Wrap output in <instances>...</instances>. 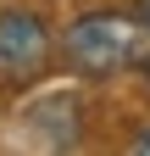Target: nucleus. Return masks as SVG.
Returning <instances> with one entry per match:
<instances>
[{
  "mask_svg": "<svg viewBox=\"0 0 150 156\" xmlns=\"http://www.w3.org/2000/svg\"><path fill=\"white\" fill-rule=\"evenodd\" d=\"M61 50L89 78H122L150 67V23L128 11H89L61 34Z\"/></svg>",
  "mask_w": 150,
  "mask_h": 156,
  "instance_id": "nucleus-1",
  "label": "nucleus"
},
{
  "mask_svg": "<svg viewBox=\"0 0 150 156\" xmlns=\"http://www.w3.org/2000/svg\"><path fill=\"white\" fill-rule=\"evenodd\" d=\"M56 56V39L45 28V17L33 11H0V89L22 95L28 84H39Z\"/></svg>",
  "mask_w": 150,
  "mask_h": 156,
  "instance_id": "nucleus-2",
  "label": "nucleus"
},
{
  "mask_svg": "<svg viewBox=\"0 0 150 156\" xmlns=\"http://www.w3.org/2000/svg\"><path fill=\"white\" fill-rule=\"evenodd\" d=\"M128 151H134V156H150V123L134 134V140H128Z\"/></svg>",
  "mask_w": 150,
  "mask_h": 156,
  "instance_id": "nucleus-3",
  "label": "nucleus"
},
{
  "mask_svg": "<svg viewBox=\"0 0 150 156\" xmlns=\"http://www.w3.org/2000/svg\"><path fill=\"white\" fill-rule=\"evenodd\" d=\"M139 17H145V23H150V0H139Z\"/></svg>",
  "mask_w": 150,
  "mask_h": 156,
  "instance_id": "nucleus-4",
  "label": "nucleus"
}]
</instances>
